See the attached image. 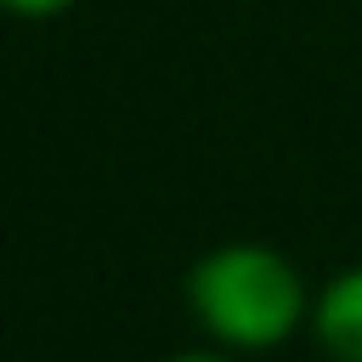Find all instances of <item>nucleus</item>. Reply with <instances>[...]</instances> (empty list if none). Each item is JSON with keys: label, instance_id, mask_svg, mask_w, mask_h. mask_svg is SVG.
Segmentation results:
<instances>
[{"label": "nucleus", "instance_id": "f257e3e1", "mask_svg": "<svg viewBox=\"0 0 362 362\" xmlns=\"http://www.w3.org/2000/svg\"><path fill=\"white\" fill-rule=\"evenodd\" d=\"M181 300L204 345H221L232 356H266L283 351L300 328H311L317 288L283 249L260 238H232L192 260Z\"/></svg>", "mask_w": 362, "mask_h": 362}, {"label": "nucleus", "instance_id": "f03ea898", "mask_svg": "<svg viewBox=\"0 0 362 362\" xmlns=\"http://www.w3.org/2000/svg\"><path fill=\"white\" fill-rule=\"evenodd\" d=\"M305 334L317 339V351L328 362H362V260L339 266L334 277L317 283Z\"/></svg>", "mask_w": 362, "mask_h": 362}, {"label": "nucleus", "instance_id": "7ed1b4c3", "mask_svg": "<svg viewBox=\"0 0 362 362\" xmlns=\"http://www.w3.org/2000/svg\"><path fill=\"white\" fill-rule=\"evenodd\" d=\"M11 17H28V23H45V17H62L68 6H79V0H0Z\"/></svg>", "mask_w": 362, "mask_h": 362}, {"label": "nucleus", "instance_id": "20e7f679", "mask_svg": "<svg viewBox=\"0 0 362 362\" xmlns=\"http://www.w3.org/2000/svg\"><path fill=\"white\" fill-rule=\"evenodd\" d=\"M158 362H243V356H232V351H221V345H187V351L158 356Z\"/></svg>", "mask_w": 362, "mask_h": 362}]
</instances>
